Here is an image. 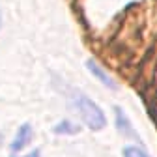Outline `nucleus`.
I'll use <instances>...</instances> for the list:
<instances>
[{"mask_svg":"<svg viewBox=\"0 0 157 157\" xmlns=\"http://www.w3.org/2000/svg\"><path fill=\"white\" fill-rule=\"evenodd\" d=\"M21 157H39V150H32L30 153H26V155H21Z\"/></svg>","mask_w":157,"mask_h":157,"instance_id":"7","label":"nucleus"},{"mask_svg":"<svg viewBox=\"0 0 157 157\" xmlns=\"http://www.w3.org/2000/svg\"><path fill=\"white\" fill-rule=\"evenodd\" d=\"M0 26H2V13H0Z\"/></svg>","mask_w":157,"mask_h":157,"instance_id":"8","label":"nucleus"},{"mask_svg":"<svg viewBox=\"0 0 157 157\" xmlns=\"http://www.w3.org/2000/svg\"><path fill=\"white\" fill-rule=\"evenodd\" d=\"M114 112H116V127H118V131H120L124 136H127V139L139 140V135L135 133V129H133V125L129 122V118L125 116V112L120 107H114Z\"/></svg>","mask_w":157,"mask_h":157,"instance_id":"3","label":"nucleus"},{"mask_svg":"<svg viewBox=\"0 0 157 157\" xmlns=\"http://www.w3.org/2000/svg\"><path fill=\"white\" fill-rule=\"evenodd\" d=\"M30 140H32V125L30 124H23L17 129V135L13 136L10 148H11V151H21Z\"/></svg>","mask_w":157,"mask_h":157,"instance_id":"4","label":"nucleus"},{"mask_svg":"<svg viewBox=\"0 0 157 157\" xmlns=\"http://www.w3.org/2000/svg\"><path fill=\"white\" fill-rule=\"evenodd\" d=\"M71 105L78 112V116L82 118L84 125H88L92 131H99L107 125V118H105L101 107L95 101H92L88 95H84L81 92H75L71 97Z\"/></svg>","mask_w":157,"mask_h":157,"instance_id":"1","label":"nucleus"},{"mask_svg":"<svg viewBox=\"0 0 157 157\" xmlns=\"http://www.w3.org/2000/svg\"><path fill=\"white\" fill-rule=\"evenodd\" d=\"M124 157H150L144 150H140L139 146H125L124 148Z\"/></svg>","mask_w":157,"mask_h":157,"instance_id":"6","label":"nucleus"},{"mask_svg":"<svg viewBox=\"0 0 157 157\" xmlns=\"http://www.w3.org/2000/svg\"><path fill=\"white\" fill-rule=\"evenodd\" d=\"M78 131H81V127L73 124L71 120H62L52 127V133H56V135H77Z\"/></svg>","mask_w":157,"mask_h":157,"instance_id":"5","label":"nucleus"},{"mask_svg":"<svg viewBox=\"0 0 157 157\" xmlns=\"http://www.w3.org/2000/svg\"><path fill=\"white\" fill-rule=\"evenodd\" d=\"M86 67H88V71L97 78V81H99L103 86H107L109 90H116V88H118V86H116V82L112 81V77H110V75H109L101 66H99V64H97L95 60H88V62H86Z\"/></svg>","mask_w":157,"mask_h":157,"instance_id":"2","label":"nucleus"}]
</instances>
